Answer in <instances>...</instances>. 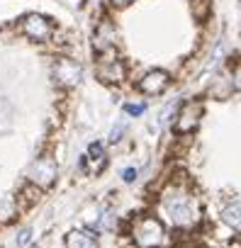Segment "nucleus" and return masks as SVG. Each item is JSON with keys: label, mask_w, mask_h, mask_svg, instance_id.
<instances>
[{"label": "nucleus", "mask_w": 241, "mask_h": 248, "mask_svg": "<svg viewBox=\"0 0 241 248\" xmlns=\"http://www.w3.org/2000/svg\"><path fill=\"white\" fill-rule=\"evenodd\" d=\"M56 175H59V166L54 156H42L30 168V183L39 190H49L56 183Z\"/></svg>", "instance_id": "nucleus-4"}, {"label": "nucleus", "mask_w": 241, "mask_h": 248, "mask_svg": "<svg viewBox=\"0 0 241 248\" xmlns=\"http://www.w3.org/2000/svg\"><path fill=\"white\" fill-rule=\"evenodd\" d=\"M132 238L139 248H161L166 243V226L154 214H142L132 224Z\"/></svg>", "instance_id": "nucleus-2"}, {"label": "nucleus", "mask_w": 241, "mask_h": 248, "mask_svg": "<svg viewBox=\"0 0 241 248\" xmlns=\"http://www.w3.org/2000/svg\"><path fill=\"white\" fill-rule=\"evenodd\" d=\"M222 221H224L234 233H239V229H241V204H239V200H234L231 204H226V207L222 209Z\"/></svg>", "instance_id": "nucleus-11"}, {"label": "nucleus", "mask_w": 241, "mask_h": 248, "mask_svg": "<svg viewBox=\"0 0 241 248\" xmlns=\"http://www.w3.org/2000/svg\"><path fill=\"white\" fill-rule=\"evenodd\" d=\"M202 114H205V105L200 100H185L178 109V117L173 122V132L178 137H188L193 134L197 127H200V122H202Z\"/></svg>", "instance_id": "nucleus-3"}, {"label": "nucleus", "mask_w": 241, "mask_h": 248, "mask_svg": "<svg viewBox=\"0 0 241 248\" xmlns=\"http://www.w3.org/2000/svg\"><path fill=\"white\" fill-rule=\"evenodd\" d=\"M129 3H132V0H112V5H114V8H127Z\"/></svg>", "instance_id": "nucleus-17"}, {"label": "nucleus", "mask_w": 241, "mask_h": 248, "mask_svg": "<svg viewBox=\"0 0 241 248\" xmlns=\"http://www.w3.org/2000/svg\"><path fill=\"white\" fill-rule=\"evenodd\" d=\"M114 46V27L110 22H102L97 30H95V37H93V49L97 54H105Z\"/></svg>", "instance_id": "nucleus-9"}, {"label": "nucleus", "mask_w": 241, "mask_h": 248, "mask_svg": "<svg viewBox=\"0 0 241 248\" xmlns=\"http://www.w3.org/2000/svg\"><path fill=\"white\" fill-rule=\"evenodd\" d=\"M137 178H139V170H137V168H125V170H122V180H125V183H134Z\"/></svg>", "instance_id": "nucleus-15"}, {"label": "nucleus", "mask_w": 241, "mask_h": 248, "mask_svg": "<svg viewBox=\"0 0 241 248\" xmlns=\"http://www.w3.org/2000/svg\"><path fill=\"white\" fill-rule=\"evenodd\" d=\"M17 197H8V200H3L0 202V224H8V221H13L15 217H17Z\"/></svg>", "instance_id": "nucleus-13"}, {"label": "nucleus", "mask_w": 241, "mask_h": 248, "mask_svg": "<svg viewBox=\"0 0 241 248\" xmlns=\"http://www.w3.org/2000/svg\"><path fill=\"white\" fill-rule=\"evenodd\" d=\"M95 73L102 83H122L127 78V66L122 59H100Z\"/></svg>", "instance_id": "nucleus-8"}, {"label": "nucleus", "mask_w": 241, "mask_h": 248, "mask_svg": "<svg viewBox=\"0 0 241 248\" xmlns=\"http://www.w3.org/2000/svg\"><path fill=\"white\" fill-rule=\"evenodd\" d=\"M85 161H90V163H95L97 161V170L102 173L105 170V166H107V158H105V146L100 144V141H95V144H90L88 146V154L83 156Z\"/></svg>", "instance_id": "nucleus-12"}, {"label": "nucleus", "mask_w": 241, "mask_h": 248, "mask_svg": "<svg viewBox=\"0 0 241 248\" xmlns=\"http://www.w3.org/2000/svg\"><path fill=\"white\" fill-rule=\"evenodd\" d=\"M168 85H171V73L163 71V68L146 71V73L139 78V83H137V88H139L144 95H161V93L168 90Z\"/></svg>", "instance_id": "nucleus-7"}, {"label": "nucleus", "mask_w": 241, "mask_h": 248, "mask_svg": "<svg viewBox=\"0 0 241 248\" xmlns=\"http://www.w3.org/2000/svg\"><path fill=\"white\" fill-rule=\"evenodd\" d=\"M30 233H32V231H22V236H20V241H17V243H20V246H22V243H27V241H30Z\"/></svg>", "instance_id": "nucleus-18"}, {"label": "nucleus", "mask_w": 241, "mask_h": 248, "mask_svg": "<svg viewBox=\"0 0 241 248\" xmlns=\"http://www.w3.org/2000/svg\"><path fill=\"white\" fill-rule=\"evenodd\" d=\"M54 78L61 88H76L83 78V66L73 59H59L54 63Z\"/></svg>", "instance_id": "nucleus-6"}, {"label": "nucleus", "mask_w": 241, "mask_h": 248, "mask_svg": "<svg viewBox=\"0 0 241 248\" xmlns=\"http://www.w3.org/2000/svg\"><path fill=\"white\" fill-rule=\"evenodd\" d=\"M122 132H125V124H119L117 129H112V137H110V139H112V141H119V139H122Z\"/></svg>", "instance_id": "nucleus-16"}, {"label": "nucleus", "mask_w": 241, "mask_h": 248, "mask_svg": "<svg viewBox=\"0 0 241 248\" xmlns=\"http://www.w3.org/2000/svg\"><path fill=\"white\" fill-rule=\"evenodd\" d=\"M159 209H161L163 219L178 231H190L202 219L200 197L195 195V190L188 183H171L161 192Z\"/></svg>", "instance_id": "nucleus-1"}, {"label": "nucleus", "mask_w": 241, "mask_h": 248, "mask_svg": "<svg viewBox=\"0 0 241 248\" xmlns=\"http://www.w3.org/2000/svg\"><path fill=\"white\" fill-rule=\"evenodd\" d=\"M125 112L132 114V117H139V114L146 112V105H144V102H127V105H125Z\"/></svg>", "instance_id": "nucleus-14"}, {"label": "nucleus", "mask_w": 241, "mask_h": 248, "mask_svg": "<svg viewBox=\"0 0 241 248\" xmlns=\"http://www.w3.org/2000/svg\"><path fill=\"white\" fill-rule=\"evenodd\" d=\"M66 248H100L97 238L85 229H73L66 233Z\"/></svg>", "instance_id": "nucleus-10"}, {"label": "nucleus", "mask_w": 241, "mask_h": 248, "mask_svg": "<svg viewBox=\"0 0 241 248\" xmlns=\"http://www.w3.org/2000/svg\"><path fill=\"white\" fill-rule=\"evenodd\" d=\"M22 32H25L32 42H49L51 34H54V25H51L49 17L37 15V13H30V15L22 20Z\"/></svg>", "instance_id": "nucleus-5"}]
</instances>
